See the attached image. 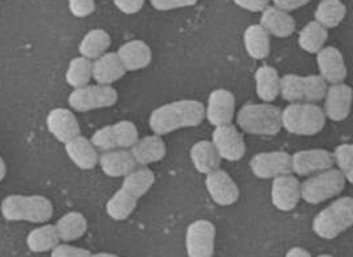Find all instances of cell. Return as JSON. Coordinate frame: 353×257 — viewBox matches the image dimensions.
<instances>
[{
	"mask_svg": "<svg viewBox=\"0 0 353 257\" xmlns=\"http://www.w3.org/2000/svg\"><path fill=\"white\" fill-rule=\"evenodd\" d=\"M205 119V107L201 102L183 99L163 104L154 110L148 126L158 136L168 135L174 131L200 126Z\"/></svg>",
	"mask_w": 353,
	"mask_h": 257,
	"instance_id": "1",
	"label": "cell"
},
{
	"mask_svg": "<svg viewBox=\"0 0 353 257\" xmlns=\"http://www.w3.org/2000/svg\"><path fill=\"white\" fill-rule=\"evenodd\" d=\"M0 211L10 222L47 223L53 215V205L43 195L14 194L3 199Z\"/></svg>",
	"mask_w": 353,
	"mask_h": 257,
	"instance_id": "2",
	"label": "cell"
},
{
	"mask_svg": "<svg viewBox=\"0 0 353 257\" xmlns=\"http://www.w3.org/2000/svg\"><path fill=\"white\" fill-rule=\"evenodd\" d=\"M323 109L315 103H290L281 113L282 128L299 136H312L325 126Z\"/></svg>",
	"mask_w": 353,
	"mask_h": 257,
	"instance_id": "3",
	"label": "cell"
},
{
	"mask_svg": "<svg viewBox=\"0 0 353 257\" xmlns=\"http://www.w3.org/2000/svg\"><path fill=\"white\" fill-rule=\"evenodd\" d=\"M353 225V199L341 197L321 210L312 221V230L321 239H335Z\"/></svg>",
	"mask_w": 353,
	"mask_h": 257,
	"instance_id": "4",
	"label": "cell"
},
{
	"mask_svg": "<svg viewBox=\"0 0 353 257\" xmlns=\"http://www.w3.org/2000/svg\"><path fill=\"white\" fill-rule=\"evenodd\" d=\"M281 110L270 103H249L237 113L239 127L250 135L274 136L282 129Z\"/></svg>",
	"mask_w": 353,
	"mask_h": 257,
	"instance_id": "5",
	"label": "cell"
},
{
	"mask_svg": "<svg viewBox=\"0 0 353 257\" xmlns=\"http://www.w3.org/2000/svg\"><path fill=\"white\" fill-rule=\"evenodd\" d=\"M347 179L337 169H328L307 178L301 183V198L310 205H319L345 189Z\"/></svg>",
	"mask_w": 353,
	"mask_h": 257,
	"instance_id": "6",
	"label": "cell"
},
{
	"mask_svg": "<svg viewBox=\"0 0 353 257\" xmlns=\"http://www.w3.org/2000/svg\"><path fill=\"white\" fill-rule=\"evenodd\" d=\"M118 100V93L112 86L86 85L74 89L68 98L69 106L79 113H88L99 109L112 107Z\"/></svg>",
	"mask_w": 353,
	"mask_h": 257,
	"instance_id": "7",
	"label": "cell"
},
{
	"mask_svg": "<svg viewBox=\"0 0 353 257\" xmlns=\"http://www.w3.org/2000/svg\"><path fill=\"white\" fill-rule=\"evenodd\" d=\"M138 139L139 133L137 126L131 122L123 120L98 129L93 133L90 142L96 146V149L108 152L131 148L138 142Z\"/></svg>",
	"mask_w": 353,
	"mask_h": 257,
	"instance_id": "8",
	"label": "cell"
},
{
	"mask_svg": "<svg viewBox=\"0 0 353 257\" xmlns=\"http://www.w3.org/2000/svg\"><path fill=\"white\" fill-rule=\"evenodd\" d=\"M216 228L209 221H194L185 234V249L188 257H212L214 255Z\"/></svg>",
	"mask_w": 353,
	"mask_h": 257,
	"instance_id": "9",
	"label": "cell"
},
{
	"mask_svg": "<svg viewBox=\"0 0 353 257\" xmlns=\"http://www.w3.org/2000/svg\"><path fill=\"white\" fill-rule=\"evenodd\" d=\"M212 144L221 160L240 161L246 153L243 136L233 124L216 127L212 133Z\"/></svg>",
	"mask_w": 353,
	"mask_h": 257,
	"instance_id": "10",
	"label": "cell"
},
{
	"mask_svg": "<svg viewBox=\"0 0 353 257\" xmlns=\"http://www.w3.org/2000/svg\"><path fill=\"white\" fill-rule=\"evenodd\" d=\"M253 175L262 179L291 175V156L286 152H263L250 160Z\"/></svg>",
	"mask_w": 353,
	"mask_h": 257,
	"instance_id": "11",
	"label": "cell"
},
{
	"mask_svg": "<svg viewBox=\"0 0 353 257\" xmlns=\"http://www.w3.org/2000/svg\"><path fill=\"white\" fill-rule=\"evenodd\" d=\"M236 113V98L232 91L217 89L210 93L205 107V119L216 128L232 124Z\"/></svg>",
	"mask_w": 353,
	"mask_h": 257,
	"instance_id": "12",
	"label": "cell"
},
{
	"mask_svg": "<svg viewBox=\"0 0 353 257\" xmlns=\"http://www.w3.org/2000/svg\"><path fill=\"white\" fill-rule=\"evenodd\" d=\"M334 166L332 153L325 149H305L291 156L292 173L305 177L328 170Z\"/></svg>",
	"mask_w": 353,
	"mask_h": 257,
	"instance_id": "13",
	"label": "cell"
},
{
	"mask_svg": "<svg viewBox=\"0 0 353 257\" xmlns=\"http://www.w3.org/2000/svg\"><path fill=\"white\" fill-rule=\"evenodd\" d=\"M205 188L212 201L219 206H232L240 198V189L232 177L221 169H217L205 177Z\"/></svg>",
	"mask_w": 353,
	"mask_h": 257,
	"instance_id": "14",
	"label": "cell"
},
{
	"mask_svg": "<svg viewBox=\"0 0 353 257\" xmlns=\"http://www.w3.org/2000/svg\"><path fill=\"white\" fill-rule=\"evenodd\" d=\"M323 113L332 122H343L351 113L352 89L345 83L331 85L324 96Z\"/></svg>",
	"mask_w": 353,
	"mask_h": 257,
	"instance_id": "15",
	"label": "cell"
},
{
	"mask_svg": "<svg viewBox=\"0 0 353 257\" xmlns=\"http://www.w3.org/2000/svg\"><path fill=\"white\" fill-rule=\"evenodd\" d=\"M319 76L327 83H343L347 78V66L341 52L335 47H324L316 53Z\"/></svg>",
	"mask_w": 353,
	"mask_h": 257,
	"instance_id": "16",
	"label": "cell"
},
{
	"mask_svg": "<svg viewBox=\"0 0 353 257\" xmlns=\"http://www.w3.org/2000/svg\"><path fill=\"white\" fill-rule=\"evenodd\" d=\"M301 201V182L298 178L286 175L274 178L272 183V202L275 209L291 211Z\"/></svg>",
	"mask_w": 353,
	"mask_h": 257,
	"instance_id": "17",
	"label": "cell"
},
{
	"mask_svg": "<svg viewBox=\"0 0 353 257\" xmlns=\"http://www.w3.org/2000/svg\"><path fill=\"white\" fill-rule=\"evenodd\" d=\"M49 132L60 142L68 143L81 133L80 123L74 113L66 109H54L47 116Z\"/></svg>",
	"mask_w": 353,
	"mask_h": 257,
	"instance_id": "18",
	"label": "cell"
},
{
	"mask_svg": "<svg viewBox=\"0 0 353 257\" xmlns=\"http://www.w3.org/2000/svg\"><path fill=\"white\" fill-rule=\"evenodd\" d=\"M118 58L126 71H137L147 67L152 60V52L142 40H132L121 45L117 52Z\"/></svg>",
	"mask_w": 353,
	"mask_h": 257,
	"instance_id": "19",
	"label": "cell"
},
{
	"mask_svg": "<svg viewBox=\"0 0 353 257\" xmlns=\"http://www.w3.org/2000/svg\"><path fill=\"white\" fill-rule=\"evenodd\" d=\"M98 164L102 172L112 178L125 177L137 169V162L130 150L125 149L103 152L98 159Z\"/></svg>",
	"mask_w": 353,
	"mask_h": 257,
	"instance_id": "20",
	"label": "cell"
},
{
	"mask_svg": "<svg viewBox=\"0 0 353 257\" xmlns=\"http://www.w3.org/2000/svg\"><path fill=\"white\" fill-rule=\"evenodd\" d=\"M65 152L72 162L82 170L96 168L99 155L92 142L79 135L77 137L65 143Z\"/></svg>",
	"mask_w": 353,
	"mask_h": 257,
	"instance_id": "21",
	"label": "cell"
},
{
	"mask_svg": "<svg viewBox=\"0 0 353 257\" xmlns=\"http://www.w3.org/2000/svg\"><path fill=\"white\" fill-rule=\"evenodd\" d=\"M165 152H167L165 143L158 135L138 139V142L131 146V150H130L137 165H141V166H147L150 164L159 162L164 159Z\"/></svg>",
	"mask_w": 353,
	"mask_h": 257,
	"instance_id": "22",
	"label": "cell"
},
{
	"mask_svg": "<svg viewBox=\"0 0 353 257\" xmlns=\"http://www.w3.org/2000/svg\"><path fill=\"white\" fill-rule=\"evenodd\" d=\"M259 25L270 36L279 38H286L295 31L294 17L274 5L262 11Z\"/></svg>",
	"mask_w": 353,
	"mask_h": 257,
	"instance_id": "23",
	"label": "cell"
},
{
	"mask_svg": "<svg viewBox=\"0 0 353 257\" xmlns=\"http://www.w3.org/2000/svg\"><path fill=\"white\" fill-rule=\"evenodd\" d=\"M126 74V70L121 60L118 58L117 53L110 52L105 53L101 57H98L93 63L92 76L96 80L97 85L110 86L114 82L123 78Z\"/></svg>",
	"mask_w": 353,
	"mask_h": 257,
	"instance_id": "24",
	"label": "cell"
},
{
	"mask_svg": "<svg viewBox=\"0 0 353 257\" xmlns=\"http://www.w3.org/2000/svg\"><path fill=\"white\" fill-rule=\"evenodd\" d=\"M191 161L194 169L201 175H209L220 169L221 157L219 156L216 148L208 140H201L193 145L190 152Z\"/></svg>",
	"mask_w": 353,
	"mask_h": 257,
	"instance_id": "25",
	"label": "cell"
},
{
	"mask_svg": "<svg viewBox=\"0 0 353 257\" xmlns=\"http://www.w3.org/2000/svg\"><path fill=\"white\" fill-rule=\"evenodd\" d=\"M243 45L253 60H265L270 54V34L259 24H253L243 33Z\"/></svg>",
	"mask_w": 353,
	"mask_h": 257,
	"instance_id": "26",
	"label": "cell"
},
{
	"mask_svg": "<svg viewBox=\"0 0 353 257\" xmlns=\"http://www.w3.org/2000/svg\"><path fill=\"white\" fill-rule=\"evenodd\" d=\"M256 93L258 98L262 99L266 103H270L279 96V85L281 77L278 76V71L268 65H263L258 67L256 74Z\"/></svg>",
	"mask_w": 353,
	"mask_h": 257,
	"instance_id": "27",
	"label": "cell"
},
{
	"mask_svg": "<svg viewBox=\"0 0 353 257\" xmlns=\"http://www.w3.org/2000/svg\"><path fill=\"white\" fill-rule=\"evenodd\" d=\"M56 231L60 241L69 243V241H79L82 238L88 230V221L86 218L77 211H72L65 214L56 223Z\"/></svg>",
	"mask_w": 353,
	"mask_h": 257,
	"instance_id": "28",
	"label": "cell"
},
{
	"mask_svg": "<svg viewBox=\"0 0 353 257\" xmlns=\"http://www.w3.org/2000/svg\"><path fill=\"white\" fill-rule=\"evenodd\" d=\"M112 45L110 34L103 30H92L83 36L79 45L81 57L88 60H97Z\"/></svg>",
	"mask_w": 353,
	"mask_h": 257,
	"instance_id": "29",
	"label": "cell"
},
{
	"mask_svg": "<svg viewBox=\"0 0 353 257\" xmlns=\"http://www.w3.org/2000/svg\"><path fill=\"white\" fill-rule=\"evenodd\" d=\"M347 15V7L341 0H321L315 10V21L325 30L336 28Z\"/></svg>",
	"mask_w": 353,
	"mask_h": 257,
	"instance_id": "30",
	"label": "cell"
},
{
	"mask_svg": "<svg viewBox=\"0 0 353 257\" xmlns=\"http://www.w3.org/2000/svg\"><path fill=\"white\" fill-rule=\"evenodd\" d=\"M154 182H155L154 173L147 166H142L141 169H135L123 177L121 189H123L125 192L139 199L148 193Z\"/></svg>",
	"mask_w": 353,
	"mask_h": 257,
	"instance_id": "31",
	"label": "cell"
},
{
	"mask_svg": "<svg viewBox=\"0 0 353 257\" xmlns=\"http://www.w3.org/2000/svg\"><path fill=\"white\" fill-rule=\"evenodd\" d=\"M59 243H60V239H59L56 227L52 225L37 227L32 230L27 236L28 248L36 254L52 251L56 245H59Z\"/></svg>",
	"mask_w": 353,
	"mask_h": 257,
	"instance_id": "32",
	"label": "cell"
},
{
	"mask_svg": "<svg viewBox=\"0 0 353 257\" xmlns=\"http://www.w3.org/2000/svg\"><path fill=\"white\" fill-rule=\"evenodd\" d=\"M138 199L123 189L117 190L106 203V212L114 221H125L137 209Z\"/></svg>",
	"mask_w": 353,
	"mask_h": 257,
	"instance_id": "33",
	"label": "cell"
},
{
	"mask_svg": "<svg viewBox=\"0 0 353 257\" xmlns=\"http://www.w3.org/2000/svg\"><path fill=\"white\" fill-rule=\"evenodd\" d=\"M328 38V31L318 24L315 20L307 23L305 28L299 33L298 44L308 53H318Z\"/></svg>",
	"mask_w": 353,
	"mask_h": 257,
	"instance_id": "34",
	"label": "cell"
},
{
	"mask_svg": "<svg viewBox=\"0 0 353 257\" xmlns=\"http://www.w3.org/2000/svg\"><path fill=\"white\" fill-rule=\"evenodd\" d=\"M92 70H93V63L90 60L85 57H76L68 66L65 80L69 86L74 89H80L89 85V82L93 78Z\"/></svg>",
	"mask_w": 353,
	"mask_h": 257,
	"instance_id": "35",
	"label": "cell"
},
{
	"mask_svg": "<svg viewBox=\"0 0 353 257\" xmlns=\"http://www.w3.org/2000/svg\"><path fill=\"white\" fill-rule=\"evenodd\" d=\"M334 164H336L337 170L343 173L347 182H352L353 176V146L351 144H341L336 146L332 153Z\"/></svg>",
	"mask_w": 353,
	"mask_h": 257,
	"instance_id": "36",
	"label": "cell"
},
{
	"mask_svg": "<svg viewBox=\"0 0 353 257\" xmlns=\"http://www.w3.org/2000/svg\"><path fill=\"white\" fill-rule=\"evenodd\" d=\"M328 85L321 76L305 77V103H316L321 100L327 93Z\"/></svg>",
	"mask_w": 353,
	"mask_h": 257,
	"instance_id": "37",
	"label": "cell"
},
{
	"mask_svg": "<svg viewBox=\"0 0 353 257\" xmlns=\"http://www.w3.org/2000/svg\"><path fill=\"white\" fill-rule=\"evenodd\" d=\"M69 10L74 17L90 16L96 11V1L94 0H68Z\"/></svg>",
	"mask_w": 353,
	"mask_h": 257,
	"instance_id": "38",
	"label": "cell"
},
{
	"mask_svg": "<svg viewBox=\"0 0 353 257\" xmlns=\"http://www.w3.org/2000/svg\"><path fill=\"white\" fill-rule=\"evenodd\" d=\"M199 1L200 0H150L151 7H154L157 11H172L177 8L192 7Z\"/></svg>",
	"mask_w": 353,
	"mask_h": 257,
	"instance_id": "39",
	"label": "cell"
},
{
	"mask_svg": "<svg viewBox=\"0 0 353 257\" xmlns=\"http://www.w3.org/2000/svg\"><path fill=\"white\" fill-rule=\"evenodd\" d=\"M92 252L68 244H59L52 249L50 257H92Z\"/></svg>",
	"mask_w": 353,
	"mask_h": 257,
	"instance_id": "40",
	"label": "cell"
},
{
	"mask_svg": "<svg viewBox=\"0 0 353 257\" xmlns=\"http://www.w3.org/2000/svg\"><path fill=\"white\" fill-rule=\"evenodd\" d=\"M114 4L125 15H134L143 8L145 0H114Z\"/></svg>",
	"mask_w": 353,
	"mask_h": 257,
	"instance_id": "41",
	"label": "cell"
},
{
	"mask_svg": "<svg viewBox=\"0 0 353 257\" xmlns=\"http://www.w3.org/2000/svg\"><path fill=\"white\" fill-rule=\"evenodd\" d=\"M236 5L241 7L242 10L250 12H262L265 8L269 7L270 0H233Z\"/></svg>",
	"mask_w": 353,
	"mask_h": 257,
	"instance_id": "42",
	"label": "cell"
},
{
	"mask_svg": "<svg viewBox=\"0 0 353 257\" xmlns=\"http://www.w3.org/2000/svg\"><path fill=\"white\" fill-rule=\"evenodd\" d=\"M274 7L285 11V12H291L295 11L301 7H305L310 0H273Z\"/></svg>",
	"mask_w": 353,
	"mask_h": 257,
	"instance_id": "43",
	"label": "cell"
},
{
	"mask_svg": "<svg viewBox=\"0 0 353 257\" xmlns=\"http://www.w3.org/2000/svg\"><path fill=\"white\" fill-rule=\"evenodd\" d=\"M285 257H312L308 251H305V248L301 247H294L290 251H288Z\"/></svg>",
	"mask_w": 353,
	"mask_h": 257,
	"instance_id": "44",
	"label": "cell"
},
{
	"mask_svg": "<svg viewBox=\"0 0 353 257\" xmlns=\"http://www.w3.org/2000/svg\"><path fill=\"white\" fill-rule=\"evenodd\" d=\"M6 173H7V166H6V162L0 156V182L3 181V178L6 177Z\"/></svg>",
	"mask_w": 353,
	"mask_h": 257,
	"instance_id": "45",
	"label": "cell"
},
{
	"mask_svg": "<svg viewBox=\"0 0 353 257\" xmlns=\"http://www.w3.org/2000/svg\"><path fill=\"white\" fill-rule=\"evenodd\" d=\"M92 257H119V256H117V255H114V254H108V252H99V254H96V255H92Z\"/></svg>",
	"mask_w": 353,
	"mask_h": 257,
	"instance_id": "46",
	"label": "cell"
},
{
	"mask_svg": "<svg viewBox=\"0 0 353 257\" xmlns=\"http://www.w3.org/2000/svg\"><path fill=\"white\" fill-rule=\"evenodd\" d=\"M318 257H334V256H331V255H321V256H318Z\"/></svg>",
	"mask_w": 353,
	"mask_h": 257,
	"instance_id": "47",
	"label": "cell"
},
{
	"mask_svg": "<svg viewBox=\"0 0 353 257\" xmlns=\"http://www.w3.org/2000/svg\"><path fill=\"white\" fill-rule=\"evenodd\" d=\"M319 1H321V0H319Z\"/></svg>",
	"mask_w": 353,
	"mask_h": 257,
	"instance_id": "48",
	"label": "cell"
}]
</instances>
